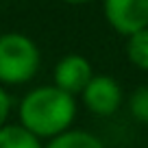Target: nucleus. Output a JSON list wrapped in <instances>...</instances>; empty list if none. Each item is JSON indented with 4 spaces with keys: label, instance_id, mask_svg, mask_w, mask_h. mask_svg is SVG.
<instances>
[{
    "label": "nucleus",
    "instance_id": "5",
    "mask_svg": "<svg viewBox=\"0 0 148 148\" xmlns=\"http://www.w3.org/2000/svg\"><path fill=\"white\" fill-rule=\"evenodd\" d=\"M92 79H94V68L89 59H85L83 55H65L63 59L57 61L55 72H52L55 85L72 96L83 94V89L87 87Z\"/></svg>",
    "mask_w": 148,
    "mask_h": 148
},
{
    "label": "nucleus",
    "instance_id": "10",
    "mask_svg": "<svg viewBox=\"0 0 148 148\" xmlns=\"http://www.w3.org/2000/svg\"><path fill=\"white\" fill-rule=\"evenodd\" d=\"M9 113H11V96L5 89V85H0V129L7 124Z\"/></svg>",
    "mask_w": 148,
    "mask_h": 148
},
{
    "label": "nucleus",
    "instance_id": "1",
    "mask_svg": "<svg viewBox=\"0 0 148 148\" xmlns=\"http://www.w3.org/2000/svg\"><path fill=\"white\" fill-rule=\"evenodd\" d=\"M18 116L20 124L39 139H52L72 126L76 118V98L57 85H42L22 98Z\"/></svg>",
    "mask_w": 148,
    "mask_h": 148
},
{
    "label": "nucleus",
    "instance_id": "6",
    "mask_svg": "<svg viewBox=\"0 0 148 148\" xmlns=\"http://www.w3.org/2000/svg\"><path fill=\"white\" fill-rule=\"evenodd\" d=\"M0 148H44L42 139L22 124H5L0 129Z\"/></svg>",
    "mask_w": 148,
    "mask_h": 148
},
{
    "label": "nucleus",
    "instance_id": "2",
    "mask_svg": "<svg viewBox=\"0 0 148 148\" xmlns=\"http://www.w3.org/2000/svg\"><path fill=\"white\" fill-rule=\"evenodd\" d=\"M42 52L24 33L0 35V85H24L37 74Z\"/></svg>",
    "mask_w": 148,
    "mask_h": 148
},
{
    "label": "nucleus",
    "instance_id": "7",
    "mask_svg": "<svg viewBox=\"0 0 148 148\" xmlns=\"http://www.w3.org/2000/svg\"><path fill=\"white\" fill-rule=\"evenodd\" d=\"M44 148H105V144L89 131L68 129L65 133L52 137Z\"/></svg>",
    "mask_w": 148,
    "mask_h": 148
},
{
    "label": "nucleus",
    "instance_id": "3",
    "mask_svg": "<svg viewBox=\"0 0 148 148\" xmlns=\"http://www.w3.org/2000/svg\"><path fill=\"white\" fill-rule=\"evenodd\" d=\"M102 11L109 26L124 37L148 28V0H105Z\"/></svg>",
    "mask_w": 148,
    "mask_h": 148
},
{
    "label": "nucleus",
    "instance_id": "11",
    "mask_svg": "<svg viewBox=\"0 0 148 148\" xmlns=\"http://www.w3.org/2000/svg\"><path fill=\"white\" fill-rule=\"evenodd\" d=\"M63 2H68V5H87L92 0H63Z\"/></svg>",
    "mask_w": 148,
    "mask_h": 148
},
{
    "label": "nucleus",
    "instance_id": "4",
    "mask_svg": "<svg viewBox=\"0 0 148 148\" xmlns=\"http://www.w3.org/2000/svg\"><path fill=\"white\" fill-rule=\"evenodd\" d=\"M83 105L87 107V111H92L94 116H113L120 109L124 94L122 87L113 76L109 74H94V79L87 83V87L81 94Z\"/></svg>",
    "mask_w": 148,
    "mask_h": 148
},
{
    "label": "nucleus",
    "instance_id": "8",
    "mask_svg": "<svg viewBox=\"0 0 148 148\" xmlns=\"http://www.w3.org/2000/svg\"><path fill=\"white\" fill-rule=\"evenodd\" d=\"M126 57L137 70L148 72V28L126 37Z\"/></svg>",
    "mask_w": 148,
    "mask_h": 148
},
{
    "label": "nucleus",
    "instance_id": "9",
    "mask_svg": "<svg viewBox=\"0 0 148 148\" xmlns=\"http://www.w3.org/2000/svg\"><path fill=\"white\" fill-rule=\"evenodd\" d=\"M129 109L131 116L142 124H148V85L137 87L129 98Z\"/></svg>",
    "mask_w": 148,
    "mask_h": 148
}]
</instances>
